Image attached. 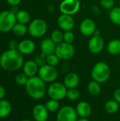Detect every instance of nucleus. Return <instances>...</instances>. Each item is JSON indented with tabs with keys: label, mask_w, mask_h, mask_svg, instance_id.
<instances>
[{
	"label": "nucleus",
	"mask_w": 120,
	"mask_h": 121,
	"mask_svg": "<svg viewBox=\"0 0 120 121\" xmlns=\"http://www.w3.org/2000/svg\"><path fill=\"white\" fill-rule=\"evenodd\" d=\"M105 47V41L100 35H94L88 43V48L90 52L94 55L100 53Z\"/></svg>",
	"instance_id": "obj_11"
},
{
	"label": "nucleus",
	"mask_w": 120,
	"mask_h": 121,
	"mask_svg": "<svg viewBox=\"0 0 120 121\" xmlns=\"http://www.w3.org/2000/svg\"><path fill=\"white\" fill-rule=\"evenodd\" d=\"M88 91L89 94L92 96H98L101 91V87L100 83L96 81L92 80L88 84Z\"/></svg>",
	"instance_id": "obj_26"
},
{
	"label": "nucleus",
	"mask_w": 120,
	"mask_h": 121,
	"mask_svg": "<svg viewBox=\"0 0 120 121\" xmlns=\"http://www.w3.org/2000/svg\"><path fill=\"white\" fill-rule=\"evenodd\" d=\"M80 82L79 76L75 72H70L67 74L64 79L63 84L68 89L76 88Z\"/></svg>",
	"instance_id": "obj_19"
},
{
	"label": "nucleus",
	"mask_w": 120,
	"mask_h": 121,
	"mask_svg": "<svg viewBox=\"0 0 120 121\" xmlns=\"http://www.w3.org/2000/svg\"><path fill=\"white\" fill-rule=\"evenodd\" d=\"M50 38L56 45H58L64 42V33L60 30H54L51 33Z\"/></svg>",
	"instance_id": "obj_28"
},
{
	"label": "nucleus",
	"mask_w": 120,
	"mask_h": 121,
	"mask_svg": "<svg viewBox=\"0 0 120 121\" xmlns=\"http://www.w3.org/2000/svg\"><path fill=\"white\" fill-rule=\"evenodd\" d=\"M79 30L84 36H91L94 35L96 30L95 22L91 18L83 19L79 25Z\"/></svg>",
	"instance_id": "obj_12"
},
{
	"label": "nucleus",
	"mask_w": 120,
	"mask_h": 121,
	"mask_svg": "<svg viewBox=\"0 0 120 121\" xmlns=\"http://www.w3.org/2000/svg\"><path fill=\"white\" fill-rule=\"evenodd\" d=\"M119 4H120V1H119Z\"/></svg>",
	"instance_id": "obj_42"
},
{
	"label": "nucleus",
	"mask_w": 120,
	"mask_h": 121,
	"mask_svg": "<svg viewBox=\"0 0 120 121\" xmlns=\"http://www.w3.org/2000/svg\"><path fill=\"white\" fill-rule=\"evenodd\" d=\"M37 74L45 83H52L58 77V71L55 67L45 64L39 67Z\"/></svg>",
	"instance_id": "obj_7"
},
{
	"label": "nucleus",
	"mask_w": 120,
	"mask_h": 121,
	"mask_svg": "<svg viewBox=\"0 0 120 121\" xmlns=\"http://www.w3.org/2000/svg\"><path fill=\"white\" fill-rule=\"evenodd\" d=\"M9 11L11 13H13L14 14H16L18 13V11H19V9H18V6H11V8H10V9H9Z\"/></svg>",
	"instance_id": "obj_38"
},
{
	"label": "nucleus",
	"mask_w": 120,
	"mask_h": 121,
	"mask_svg": "<svg viewBox=\"0 0 120 121\" xmlns=\"http://www.w3.org/2000/svg\"><path fill=\"white\" fill-rule=\"evenodd\" d=\"M120 108V104L115 99L108 101L105 104V110L110 114L116 113Z\"/></svg>",
	"instance_id": "obj_22"
},
{
	"label": "nucleus",
	"mask_w": 120,
	"mask_h": 121,
	"mask_svg": "<svg viewBox=\"0 0 120 121\" xmlns=\"http://www.w3.org/2000/svg\"><path fill=\"white\" fill-rule=\"evenodd\" d=\"M34 60L35 61V62L37 64V65L39 67H41V66L46 64V57L42 55V54H40L39 55H37Z\"/></svg>",
	"instance_id": "obj_34"
},
{
	"label": "nucleus",
	"mask_w": 120,
	"mask_h": 121,
	"mask_svg": "<svg viewBox=\"0 0 120 121\" xmlns=\"http://www.w3.org/2000/svg\"><path fill=\"white\" fill-rule=\"evenodd\" d=\"M6 1L11 6H18L21 3V0H6Z\"/></svg>",
	"instance_id": "obj_37"
},
{
	"label": "nucleus",
	"mask_w": 120,
	"mask_h": 121,
	"mask_svg": "<svg viewBox=\"0 0 120 121\" xmlns=\"http://www.w3.org/2000/svg\"><path fill=\"white\" fill-rule=\"evenodd\" d=\"M25 86L28 95L36 100L43 98L47 89L46 88V83L38 76L30 77Z\"/></svg>",
	"instance_id": "obj_2"
},
{
	"label": "nucleus",
	"mask_w": 120,
	"mask_h": 121,
	"mask_svg": "<svg viewBox=\"0 0 120 121\" xmlns=\"http://www.w3.org/2000/svg\"><path fill=\"white\" fill-rule=\"evenodd\" d=\"M109 16L114 24L120 26V6H116L110 9Z\"/></svg>",
	"instance_id": "obj_25"
},
{
	"label": "nucleus",
	"mask_w": 120,
	"mask_h": 121,
	"mask_svg": "<svg viewBox=\"0 0 120 121\" xmlns=\"http://www.w3.org/2000/svg\"><path fill=\"white\" fill-rule=\"evenodd\" d=\"M107 50L112 55H117L120 54V40L113 39L109 42L107 46Z\"/></svg>",
	"instance_id": "obj_20"
},
{
	"label": "nucleus",
	"mask_w": 120,
	"mask_h": 121,
	"mask_svg": "<svg viewBox=\"0 0 120 121\" xmlns=\"http://www.w3.org/2000/svg\"><path fill=\"white\" fill-rule=\"evenodd\" d=\"M28 33L33 38H39L45 35L47 31V24L46 21L41 18H35L30 22Z\"/></svg>",
	"instance_id": "obj_4"
},
{
	"label": "nucleus",
	"mask_w": 120,
	"mask_h": 121,
	"mask_svg": "<svg viewBox=\"0 0 120 121\" xmlns=\"http://www.w3.org/2000/svg\"><path fill=\"white\" fill-rule=\"evenodd\" d=\"M29 77H27L24 73L18 74L15 77V81L17 84L20 86H25Z\"/></svg>",
	"instance_id": "obj_31"
},
{
	"label": "nucleus",
	"mask_w": 120,
	"mask_h": 121,
	"mask_svg": "<svg viewBox=\"0 0 120 121\" xmlns=\"http://www.w3.org/2000/svg\"><path fill=\"white\" fill-rule=\"evenodd\" d=\"M113 96H114V99L115 101H117L120 104V88L117 89L115 91L114 94H113Z\"/></svg>",
	"instance_id": "obj_36"
},
{
	"label": "nucleus",
	"mask_w": 120,
	"mask_h": 121,
	"mask_svg": "<svg viewBox=\"0 0 120 121\" xmlns=\"http://www.w3.org/2000/svg\"><path fill=\"white\" fill-rule=\"evenodd\" d=\"M17 23L16 14L8 11L0 12V31L7 33L12 30L13 26Z\"/></svg>",
	"instance_id": "obj_5"
},
{
	"label": "nucleus",
	"mask_w": 120,
	"mask_h": 121,
	"mask_svg": "<svg viewBox=\"0 0 120 121\" xmlns=\"http://www.w3.org/2000/svg\"><path fill=\"white\" fill-rule=\"evenodd\" d=\"M45 106L46 108L47 109V111L49 112H51V113L57 112L59 110V101H57V100H54V99H50V100H48L46 102Z\"/></svg>",
	"instance_id": "obj_27"
},
{
	"label": "nucleus",
	"mask_w": 120,
	"mask_h": 121,
	"mask_svg": "<svg viewBox=\"0 0 120 121\" xmlns=\"http://www.w3.org/2000/svg\"><path fill=\"white\" fill-rule=\"evenodd\" d=\"M78 116L76 108L69 106H65L57 111L56 120L57 121H76Z\"/></svg>",
	"instance_id": "obj_10"
},
{
	"label": "nucleus",
	"mask_w": 120,
	"mask_h": 121,
	"mask_svg": "<svg viewBox=\"0 0 120 121\" xmlns=\"http://www.w3.org/2000/svg\"><path fill=\"white\" fill-rule=\"evenodd\" d=\"M35 44L32 40L25 39L21 40L18 44V50L22 55H30L35 51Z\"/></svg>",
	"instance_id": "obj_18"
},
{
	"label": "nucleus",
	"mask_w": 120,
	"mask_h": 121,
	"mask_svg": "<svg viewBox=\"0 0 120 121\" xmlns=\"http://www.w3.org/2000/svg\"><path fill=\"white\" fill-rule=\"evenodd\" d=\"M11 105L9 101L2 99L0 101V118L7 117L11 111Z\"/></svg>",
	"instance_id": "obj_21"
},
{
	"label": "nucleus",
	"mask_w": 120,
	"mask_h": 121,
	"mask_svg": "<svg viewBox=\"0 0 120 121\" xmlns=\"http://www.w3.org/2000/svg\"><path fill=\"white\" fill-rule=\"evenodd\" d=\"M59 61L60 59L57 57V55L55 53L51 54L46 57V64L53 67H56L59 63Z\"/></svg>",
	"instance_id": "obj_30"
},
{
	"label": "nucleus",
	"mask_w": 120,
	"mask_h": 121,
	"mask_svg": "<svg viewBox=\"0 0 120 121\" xmlns=\"http://www.w3.org/2000/svg\"><path fill=\"white\" fill-rule=\"evenodd\" d=\"M76 52L74 46L72 44L62 42L57 45L55 54L60 59V60H69L73 58Z\"/></svg>",
	"instance_id": "obj_8"
},
{
	"label": "nucleus",
	"mask_w": 120,
	"mask_h": 121,
	"mask_svg": "<svg viewBox=\"0 0 120 121\" xmlns=\"http://www.w3.org/2000/svg\"><path fill=\"white\" fill-rule=\"evenodd\" d=\"M67 88L63 83L61 82H52L48 86L47 89V94L52 99L57 101H61L66 96Z\"/></svg>",
	"instance_id": "obj_6"
},
{
	"label": "nucleus",
	"mask_w": 120,
	"mask_h": 121,
	"mask_svg": "<svg viewBox=\"0 0 120 121\" xmlns=\"http://www.w3.org/2000/svg\"><path fill=\"white\" fill-rule=\"evenodd\" d=\"M76 111L80 118H89L92 113V107L86 101H80L76 106Z\"/></svg>",
	"instance_id": "obj_17"
},
{
	"label": "nucleus",
	"mask_w": 120,
	"mask_h": 121,
	"mask_svg": "<svg viewBox=\"0 0 120 121\" xmlns=\"http://www.w3.org/2000/svg\"><path fill=\"white\" fill-rule=\"evenodd\" d=\"M57 24L62 30H72L75 26V21L72 16L62 13L57 18Z\"/></svg>",
	"instance_id": "obj_13"
},
{
	"label": "nucleus",
	"mask_w": 120,
	"mask_h": 121,
	"mask_svg": "<svg viewBox=\"0 0 120 121\" xmlns=\"http://www.w3.org/2000/svg\"><path fill=\"white\" fill-rule=\"evenodd\" d=\"M100 6L105 9H112L115 6L114 0H100Z\"/></svg>",
	"instance_id": "obj_33"
},
{
	"label": "nucleus",
	"mask_w": 120,
	"mask_h": 121,
	"mask_svg": "<svg viewBox=\"0 0 120 121\" xmlns=\"http://www.w3.org/2000/svg\"><path fill=\"white\" fill-rule=\"evenodd\" d=\"M76 121H90V120L88 118H78Z\"/></svg>",
	"instance_id": "obj_40"
},
{
	"label": "nucleus",
	"mask_w": 120,
	"mask_h": 121,
	"mask_svg": "<svg viewBox=\"0 0 120 121\" xmlns=\"http://www.w3.org/2000/svg\"><path fill=\"white\" fill-rule=\"evenodd\" d=\"M5 94H6V91H5L4 88L3 86H0V101L2 100L4 98Z\"/></svg>",
	"instance_id": "obj_39"
},
{
	"label": "nucleus",
	"mask_w": 120,
	"mask_h": 121,
	"mask_svg": "<svg viewBox=\"0 0 120 121\" xmlns=\"http://www.w3.org/2000/svg\"><path fill=\"white\" fill-rule=\"evenodd\" d=\"M75 39V35L72 30H68V31H64V42L72 44L73 42L74 41Z\"/></svg>",
	"instance_id": "obj_32"
},
{
	"label": "nucleus",
	"mask_w": 120,
	"mask_h": 121,
	"mask_svg": "<svg viewBox=\"0 0 120 121\" xmlns=\"http://www.w3.org/2000/svg\"><path fill=\"white\" fill-rule=\"evenodd\" d=\"M93 80L101 84L106 82L110 76V68L105 62H98L94 65L91 72Z\"/></svg>",
	"instance_id": "obj_3"
},
{
	"label": "nucleus",
	"mask_w": 120,
	"mask_h": 121,
	"mask_svg": "<svg viewBox=\"0 0 120 121\" xmlns=\"http://www.w3.org/2000/svg\"><path fill=\"white\" fill-rule=\"evenodd\" d=\"M17 23H20L22 24H27L30 21V13L25 10H19L18 13L16 14Z\"/></svg>",
	"instance_id": "obj_24"
},
{
	"label": "nucleus",
	"mask_w": 120,
	"mask_h": 121,
	"mask_svg": "<svg viewBox=\"0 0 120 121\" xmlns=\"http://www.w3.org/2000/svg\"><path fill=\"white\" fill-rule=\"evenodd\" d=\"M66 97L69 100H70L71 101H77L79 99V97H80V92L76 88H74V89H67V91H66Z\"/></svg>",
	"instance_id": "obj_29"
},
{
	"label": "nucleus",
	"mask_w": 120,
	"mask_h": 121,
	"mask_svg": "<svg viewBox=\"0 0 120 121\" xmlns=\"http://www.w3.org/2000/svg\"><path fill=\"white\" fill-rule=\"evenodd\" d=\"M57 45L52 41L50 38H44L40 43L41 54L45 57L55 52Z\"/></svg>",
	"instance_id": "obj_15"
},
{
	"label": "nucleus",
	"mask_w": 120,
	"mask_h": 121,
	"mask_svg": "<svg viewBox=\"0 0 120 121\" xmlns=\"http://www.w3.org/2000/svg\"><path fill=\"white\" fill-rule=\"evenodd\" d=\"M32 115L35 121H47L49 116V111L45 105L37 104L33 108Z\"/></svg>",
	"instance_id": "obj_14"
},
{
	"label": "nucleus",
	"mask_w": 120,
	"mask_h": 121,
	"mask_svg": "<svg viewBox=\"0 0 120 121\" xmlns=\"http://www.w3.org/2000/svg\"><path fill=\"white\" fill-rule=\"evenodd\" d=\"M38 69H39V66L37 65V64L35 62L34 60H30L23 63V73L29 78L32 77H35L36 74H37Z\"/></svg>",
	"instance_id": "obj_16"
},
{
	"label": "nucleus",
	"mask_w": 120,
	"mask_h": 121,
	"mask_svg": "<svg viewBox=\"0 0 120 121\" xmlns=\"http://www.w3.org/2000/svg\"><path fill=\"white\" fill-rule=\"evenodd\" d=\"M23 65V57L18 50L8 49L0 55V66L6 71H16Z\"/></svg>",
	"instance_id": "obj_1"
},
{
	"label": "nucleus",
	"mask_w": 120,
	"mask_h": 121,
	"mask_svg": "<svg viewBox=\"0 0 120 121\" xmlns=\"http://www.w3.org/2000/svg\"><path fill=\"white\" fill-rule=\"evenodd\" d=\"M18 44H19V43H18L16 40H11L8 43V48L10 50H18Z\"/></svg>",
	"instance_id": "obj_35"
},
{
	"label": "nucleus",
	"mask_w": 120,
	"mask_h": 121,
	"mask_svg": "<svg viewBox=\"0 0 120 121\" xmlns=\"http://www.w3.org/2000/svg\"><path fill=\"white\" fill-rule=\"evenodd\" d=\"M13 33L18 37H21L25 35L27 33H28V28L25 24H22L20 23H16L12 29Z\"/></svg>",
	"instance_id": "obj_23"
},
{
	"label": "nucleus",
	"mask_w": 120,
	"mask_h": 121,
	"mask_svg": "<svg viewBox=\"0 0 120 121\" xmlns=\"http://www.w3.org/2000/svg\"><path fill=\"white\" fill-rule=\"evenodd\" d=\"M81 8L80 0H63L59 6L62 13L73 16L77 13Z\"/></svg>",
	"instance_id": "obj_9"
},
{
	"label": "nucleus",
	"mask_w": 120,
	"mask_h": 121,
	"mask_svg": "<svg viewBox=\"0 0 120 121\" xmlns=\"http://www.w3.org/2000/svg\"><path fill=\"white\" fill-rule=\"evenodd\" d=\"M30 121V120H28V119H24V120H22V121Z\"/></svg>",
	"instance_id": "obj_41"
}]
</instances>
